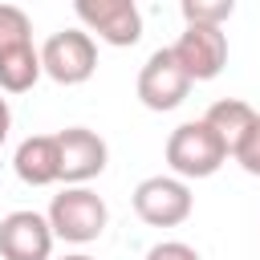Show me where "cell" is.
I'll return each mask as SVG.
<instances>
[{
    "label": "cell",
    "instance_id": "1",
    "mask_svg": "<svg viewBox=\"0 0 260 260\" xmlns=\"http://www.w3.org/2000/svg\"><path fill=\"white\" fill-rule=\"evenodd\" d=\"M49 228H53V240H65V244H93L106 223H110V207L106 199L93 191V187H61L45 211Z\"/></svg>",
    "mask_w": 260,
    "mask_h": 260
},
{
    "label": "cell",
    "instance_id": "2",
    "mask_svg": "<svg viewBox=\"0 0 260 260\" xmlns=\"http://www.w3.org/2000/svg\"><path fill=\"white\" fill-rule=\"evenodd\" d=\"M228 162V150L223 142L215 138V130L195 118V122H183L167 134V167L175 179L191 183V179H211L219 167Z\"/></svg>",
    "mask_w": 260,
    "mask_h": 260
},
{
    "label": "cell",
    "instance_id": "3",
    "mask_svg": "<svg viewBox=\"0 0 260 260\" xmlns=\"http://www.w3.org/2000/svg\"><path fill=\"white\" fill-rule=\"evenodd\" d=\"M41 73L57 85H85L98 73V41L85 28H61L41 45Z\"/></svg>",
    "mask_w": 260,
    "mask_h": 260
},
{
    "label": "cell",
    "instance_id": "4",
    "mask_svg": "<svg viewBox=\"0 0 260 260\" xmlns=\"http://www.w3.org/2000/svg\"><path fill=\"white\" fill-rule=\"evenodd\" d=\"M130 203H134V215L142 223H150V228H179L195 211L191 183H183L175 175H150V179H142L134 187Z\"/></svg>",
    "mask_w": 260,
    "mask_h": 260
},
{
    "label": "cell",
    "instance_id": "5",
    "mask_svg": "<svg viewBox=\"0 0 260 260\" xmlns=\"http://www.w3.org/2000/svg\"><path fill=\"white\" fill-rule=\"evenodd\" d=\"M73 12L89 37L114 49H130L142 41V8L134 0H77Z\"/></svg>",
    "mask_w": 260,
    "mask_h": 260
},
{
    "label": "cell",
    "instance_id": "6",
    "mask_svg": "<svg viewBox=\"0 0 260 260\" xmlns=\"http://www.w3.org/2000/svg\"><path fill=\"white\" fill-rule=\"evenodd\" d=\"M134 89H138V102H142L146 110L167 114V110H175V106L187 102L191 77L183 73V65L175 61V53H171V45H167V49H154V53L142 61Z\"/></svg>",
    "mask_w": 260,
    "mask_h": 260
},
{
    "label": "cell",
    "instance_id": "7",
    "mask_svg": "<svg viewBox=\"0 0 260 260\" xmlns=\"http://www.w3.org/2000/svg\"><path fill=\"white\" fill-rule=\"evenodd\" d=\"M171 53L183 65V73L191 77V85L195 81H215L228 65V32L211 28V24H183Z\"/></svg>",
    "mask_w": 260,
    "mask_h": 260
},
{
    "label": "cell",
    "instance_id": "8",
    "mask_svg": "<svg viewBox=\"0 0 260 260\" xmlns=\"http://www.w3.org/2000/svg\"><path fill=\"white\" fill-rule=\"evenodd\" d=\"M57 154H61V183L65 187H89L110 162V146L89 126H65L57 130Z\"/></svg>",
    "mask_w": 260,
    "mask_h": 260
},
{
    "label": "cell",
    "instance_id": "9",
    "mask_svg": "<svg viewBox=\"0 0 260 260\" xmlns=\"http://www.w3.org/2000/svg\"><path fill=\"white\" fill-rule=\"evenodd\" d=\"M53 244V228L41 211L20 207L0 219V260H49Z\"/></svg>",
    "mask_w": 260,
    "mask_h": 260
},
{
    "label": "cell",
    "instance_id": "10",
    "mask_svg": "<svg viewBox=\"0 0 260 260\" xmlns=\"http://www.w3.org/2000/svg\"><path fill=\"white\" fill-rule=\"evenodd\" d=\"M12 171L24 187H53L61 183V154H57V134H28L16 154Z\"/></svg>",
    "mask_w": 260,
    "mask_h": 260
},
{
    "label": "cell",
    "instance_id": "11",
    "mask_svg": "<svg viewBox=\"0 0 260 260\" xmlns=\"http://www.w3.org/2000/svg\"><path fill=\"white\" fill-rule=\"evenodd\" d=\"M256 110L248 106V102H240V98H219V102H211V110L203 114V122L215 130V138L223 142V150H228V158L240 150V142L248 138V130L256 126Z\"/></svg>",
    "mask_w": 260,
    "mask_h": 260
},
{
    "label": "cell",
    "instance_id": "12",
    "mask_svg": "<svg viewBox=\"0 0 260 260\" xmlns=\"http://www.w3.org/2000/svg\"><path fill=\"white\" fill-rule=\"evenodd\" d=\"M41 77V49L32 41L0 49V93H28Z\"/></svg>",
    "mask_w": 260,
    "mask_h": 260
},
{
    "label": "cell",
    "instance_id": "13",
    "mask_svg": "<svg viewBox=\"0 0 260 260\" xmlns=\"http://www.w3.org/2000/svg\"><path fill=\"white\" fill-rule=\"evenodd\" d=\"M179 12H183V24H211V28H223V24L236 16V0H183Z\"/></svg>",
    "mask_w": 260,
    "mask_h": 260
},
{
    "label": "cell",
    "instance_id": "14",
    "mask_svg": "<svg viewBox=\"0 0 260 260\" xmlns=\"http://www.w3.org/2000/svg\"><path fill=\"white\" fill-rule=\"evenodd\" d=\"M20 41H32L28 12L16 8V4H0V49L4 45H20Z\"/></svg>",
    "mask_w": 260,
    "mask_h": 260
},
{
    "label": "cell",
    "instance_id": "15",
    "mask_svg": "<svg viewBox=\"0 0 260 260\" xmlns=\"http://www.w3.org/2000/svg\"><path fill=\"white\" fill-rule=\"evenodd\" d=\"M232 158H236L248 175H260V118H256V126L248 130V138L240 142V150H236Z\"/></svg>",
    "mask_w": 260,
    "mask_h": 260
},
{
    "label": "cell",
    "instance_id": "16",
    "mask_svg": "<svg viewBox=\"0 0 260 260\" xmlns=\"http://www.w3.org/2000/svg\"><path fill=\"white\" fill-rule=\"evenodd\" d=\"M146 260H203L191 244H183V240H158L150 252H146Z\"/></svg>",
    "mask_w": 260,
    "mask_h": 260
},
{
    "label": "cell",
    "instance_id": "17",
    "mask_svg": "<svg viewBox=\"0 0 260 260\" xmlns=\"http://www.w3.org/2000/svg\"><path fill=\"white\" fill-rule=\"evenodd\" d=\"M8 130H12V106H8V98L0 93V146L8 142Z\"/></svg>",
    "mask_w": 260,
    "mask_h": 260
},
{
    "label": "cell",
    "instance_id": "18",
    "mask_svg": "<svg viewBox=\"0 0 260 260\" xmlns=\"http://www.w3.org/2000/svg\"><path fill=\"white\" fill-rule=\"evenodd\" d=\"M61 260H93V256H85V252H69V256H61Z\"/></svg>",
    "mask_w": 260,
    "mask_h": 260
}]
</instances>
